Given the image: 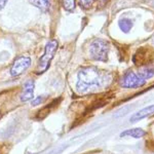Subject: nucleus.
Instances as JSON below:
<instances>
[{"mask_svg": "<svg viewBox=\"0 0 154 154\" xmlns=\"http://www.w3.org/2000/svg\"><path fill=\"white\" fill-rule=\"evenodd\" d=\"M146 135V131L142 130L140 128H131V130H126L125 131L120 134V137H131V138H142Z\"/></svg>", "mask_w": 154, "mask_h": 154, "instance_id": "9", "label": "nucleus"}, {"mask_svg": "<svg viewBox=\"0 0 154 154\" xmlns=\"http://www.w3.org/2000/svg\"><path fill=\"white\" fill-rule=\"evenodd\" d=\"M62 3H63L64 8L68 11H73L76 5L75 0H62Z\"/></svg>", "mask_w": 154, "mask_h": 154, "instance_id": "12", "label": "nucleus"}, {"mask_svg": "<svg viewBox=\"0 0 154 154\" xmlns=\"http://www.w3.org/2000/svg\"><path fill=\"white\" fill-rule=\"evenodd\" d=\"M34 97V81L28 80L24 84V91L21 96V100L23 102H27L32 100Z\"/></svg>", "mask_w": 154, "mask_h": 154, "instance_id": "7", "label": "nucleus"}, {"mask_svg": "<svg viewBox=\"0 0 154 154\" xmlns=\"http://www.w3.org/2000/svg\"><path fill=\"white\" fill-rule=\"evenodd\" d=\"M109 43L103 39H96L89 46V56L94 61L106 62L108 60Z\"/></svg>", "mask_w": 154, "mask_h": 154, "instance_id": "2", "label": "nucleus"}, {"mask_svg": "<svg viewBox=\"0 0 154 154\" xmlns=\"http://www.w3.org/2000/svg\"><path fill=\"white\" fill-rule=\"evenodd\" d=\"M44 99H45V97H38V98H36L35 100L32 101V106H37L39 105V104H41L42 102L44 101Z\"/></svg>", "mask_w": 154, "mask_h": 154, "instance_id": "14", "label": "nucleus"}, {"mask_svg": "<svg viewBox=\"0 0 154 154\" xmlns=\"http://www.w3.org/2000/svg\"><path fill=\"white\" fill-rule=\"evenodd\" d=\"M146 79L141 76L139 72L128 71L125 75L122 76L120 80V84L122 88H138L143 86L146 83Z\"/></svg>", "mask_w": 154, "mask_h": 154, "instance_id": "4", "label": "nucleus"}, {"mask_svg": "<svg viewBox=\"0 0 154 154\" xmlns=\"http://www.w3.org/2000/svg\"><path fill=\"white\" fill-rule=\"evenodd\" d=\"M30 64H31V60L28 57H20L14 62L11 69V73L12 76H19L22 73H24L27 69L29 68Z\"/></svg>", "mask_w": 154, "mask_h": 154, "instance_id": "5", "label": "nucleus"}, {"mask_svg": "<svg viewBox=\"0 0 154 154\" xmlns=\"http://www.w3.org/2000/svg\"><path fill=\"white\" fill-rule=\"evenodd\" d=\"M153 41H154V40H153Z\"/></svg>", "mask_w": 154, "mask_h": 154, "instance_id": "17", "label": "nucleus"}, {"mask_svg": "<svg viewBox=\"0 0 154 154\" xmlns=\"http://www.w3.org/2000/svg\"><path fill=\"white\" fill-rule=\"evenodd\" d=\"M118 25H119V28L122 32L125 33H128L131 31V27H133V22L131 21L130 19H120L118 22Z\"/></svg>", "mask_w": 154, "mask_h": 154, "instance_id": "11", "label": "nucleus"}, {"mask_svg": "<svg viewBox=\"0 0 154 154\" xmlns=\"http://www.w3.org/2000/svg\"><path fill=\"white\" fill-rule=\"evenodd\" d=\"M102 2H103V4H104L105 2H107V0H102Z\"/></svg>", "mask_w": 154, "mask_h": 154, "instance_id": "16", "label": "nucleus"}, {"mask_svg": "<svg viewBox=\"0 0 154 154\" xmlns=\"http://www.w3.org/2000/svg\"><path fill=\"white\" fill-rule=\"evenodd\" d=\"M57 49H58V41L57 40H51L46 44L43 56L39 60L38 66H37V73L41 74L48 70L51 61L53 60Z\"/></svg>", "mask_w": 154, "mask_h": 154, "instance_id": "3", "label": "nucleus"}, {"mask_svg": "<svg viewBox=\"0 0 154 154\" xmlns=\"http://www.w3.org/2000/svg\"><path fill=\"white\" fill-rule=\"evenodd\" d=\"M30 2L43 11H48L51 7V0H30Z\"/></svg>", "mask_w": 154, "mask_h": 154, "instance_id": "10", "label": "nucleus"}, {"mask_svg": "<svg viewBox=\"0 0 154 154\" xmlns=\"http://www.w3.org/2000/svg\"><path fill=\"white\" fill-rule=\"evenodd\" d=\"M112 81V75L96 67H86L78 72L76 88L80 94L95 93L108 88Z\"/></svg>", "mask_w": 154, "mask_h": 154, "instance_id": "1", "label": "nucleus"}, {"mask_svg": "<svg viewBox=\"0 0 154 154\" xmlns=\"http://www.w3.org/2000/svg\"><path fill=\"white\" fill-rule=\"evenodd\" d=\"M96 0H78V4L84 9L91 8V6L94 4Z\"/></svg>", "mask_w": 154, "mask_h": 154, "instance_id": "13", "label": "nucleus"}, {"mask_svg": "<svg viewBox=\"0 0 154 154\" xmlns=\"http://www.w3.org/2000/svg\"><path fill=\"white\" fill-rule=\"evenodd\" d=\"M138 72L141 74V76H142L143 78L146 79V80L152 78L154 76V63H150V64H147V65L141 67Z\"/></svg>", "mask_w": 154, "mask_h": 154, "instance_id": "8", "label": "nucleus"}, {"mask_svg": "<svg viewBox=\"0 0 154 154\" xmlns=\"http://www.w3.org/2000/svg\"><path fill=\"white\" fill-rule=\"evenodd\" d=\"M154 114V104L153 105H150L148 107H145V108L141 109L140 111H138V112H136L134 114L133 116H131V118L130 119L131 122H137V121L141 120V119L147 117V116H150Z\"/></svg>", "mask_w": 154, "mask_h": 154, "instance_id": "6", "label": "nucleus"}, {"mask_svg": "<svg viewBox=\"0 0 154 154\" xmlns=\"http://www.w3.org/2000/svg\"><path fill=\"white\" fill-rule=\"evenodd\" d=\"M7 0H0V9H2L4 6H5Z\"/></svg>", "mask_w": 154, "mask_h": 154, "instance_id": "15", "label": "nucleus"}]
</instances>
